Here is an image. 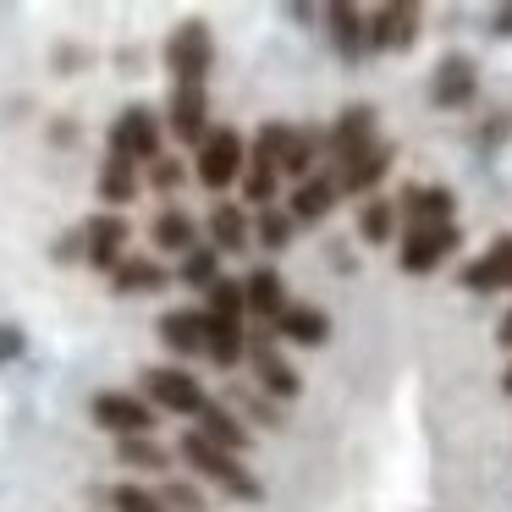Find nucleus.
<instances>
[{
    "mask_svg": "<svg viewBox=\"0 0 512 512\" xmlns=\"http://www.w3.org/2000/svg\"><path fill=\"white\" fill-rule=\"evenodd\" d=\"M457 243H463L457 226H419V232H402L397 265L408 270V276H430V270H441L446 254H457Z\"/></svg>",
    "mask_w": 512,
    "mask_h": 512,
    "instance_id": "6e6552de",
    "label": "nucleus"
},
{
    "mask_svg": "<svg viewBox=\"0 0 512 512\" xmlns=\"http://www.w3.org/2000/svg\"><path fill=\"white\" fill-rule=\"evenodd\" d=\"M314 155H320V138H314V133H303V127H292V138H287V155H281V177H298V182H309V166H314Z\"/></svg>",
    "mask_w": 512,
    "mask_h": 512,
    "instance_id": "7c9ffc66",
    "label": "nucleus"
},
{
    "mask_svg": "<svg viewBox=\"0 0 512 512\" xmlns=\"http://www.w3.org/2000/svg\"><path fill=\"white\" fill-rule=\"evenodd\" d=\"M166 127L177 133V144H204V138L215 133V127H210V100H204V89H171Z\"/></svg>",
    "mask_w": 512,
    "mask_h": 512,
    "instance_id": "4468645a",
    "label": "nucleus"
},
{
    "mask_svg": "<svg viewBox=\"0 0 512 512\" xmlns=\"http://www.w3.org/2000/svg\"><path fill=\"white\" fill-rule=\"evenodd\" d=\"M474 89H479V67H474V56L452 50V56H441V61H435L430 100L441 105V111H463V105L474 100Z\"/></svg>",
    "mask_w": 512,
    "mask_h": 512,
    "instance_id": "9d476101",
    "label": "nucleus"
},
{
    "mask_svg": "<svg viewBox=\"0 0 512 512\" xmlns=\"http://www.w3.org/2000/svg\"><path fill=\"white\" fill-rule=\"evenodd\" d=\"M391 160H397V149H391V144H375L364 160H353V166L336 171V188H342V193H369V188H375V182L391 171Z\"/></svg>",
    "mask_w": 512,
    "mask_h": 512,
    "instance_id": "5701e85b",
    "label": "nucleus"
},
{
    "mask_svg": "<svg viewBox=\"0 0 512 512\" xmlns=\"http://www.w3.org/2000/svg\"><path fill=\"white\" fill-rule=\"evenodd\" d=\"M204 353L215 358L221 369H237L248 358V331H243V320H215L210 314V347Z\"/></svg>",
    "mask_w": 512,
    "mask_h": 512,
    "instance_id": "393cba45",
    "label": "nucleus"
},
{
    "mask_svg": "<svg viewBox=\"0 0 512 512\" xmlns=\"http://www.w3.org/2000/svg\"><path fill=\"white\" fill-rule=\"evenodd\" d=\"M336 171H320V177H309V182H298L292 188V204H287V215L292 221H325L331 215V204H336Z\"/></svg>",
    "mask_w": 512,
    "mask_h": 512,
    "instance_id": "412c9836",
    "label": "nucleus"
},
{
    "mask_svg": "<svg viewBox=\"0 0 512 512\" xmlns=\"http://www.w3.org/2000/svg\"><path fill=\"white\" fill-rule=\"evenodd\" d=\"M199 435L204 441H215V446H226V452H243L248 441H254V430H248L243 419H237L226 402H204V413H199Z\"/></svg>",
    "mask_w": 512,
    "mask_h": 512,
    "instance_id": "4be33fe9",
    "label": "nucleus"
},
{
    "mask_svg": "<svg viewBox=\"0 0 512 512\" xmlns=\"http://www.w3.org/2000/svg\"><path fill=\"white\" fill-rule=\"evenodd\" d=\"M144 391H149V402L155 408H171V413H193L199 419L204 413V386L188 375V369H177V364H155V369H144Z\"/></svg>",
    "mask_w": 512,
    "mask_h": 512,
    "instance_id": "39448f33",
    "label": "nucleus"
},
{
    "mask_svg": "<svg viewBox=\"0 0 512 512\" xmlns=\"http://www.w3.org/2000/svg\"><path fill=\"white\" fill-rule=\"evenodd\" d=\"M452 188H408L397 204V215L408 221V232H419V226H452Z\"/></svg>",
    "mask_w": 512,
    "mask_h": 512,
    "instance_id": "dca6fc26",
    "label": "nucleus"
},
{
    "mask_svg": "<svg viewBox=\"0 0 512 512\" xmlns=\"http://www.w3.org/2000/svg\"><path fill=\"white\" fill-rule=\"evenodd\" d=\"M391 232H397V204L364 199V210H358V237H364V243H391Z\"/></svg>",
    "mask_w": 512,
    "mask_h": 512,
    "instance_id": "c756f323",
    "label": "nucleus"
},
{
    "mask_svg": "<svg viewBox=\"0 0 512 512\" xmlns=\"http://www.w3.org/2000/svg\"><path fill=\"white\" fill-rule=\"evenodd\" d=\"M182 281L210 292L215 281H221V248H193V254L182 259Z\"/></svg>",
    "mask_w": 512,
    "mask_h": 512,
    "instance_id": "2f4dec72",
    "label": "nucleus"
},
{
    "mask_svg": "<svg viewBox=\"0 0 512 512\" xmlns=\"http://www.w3.org/2000/svg\"><path fill=\"white\" fill-rule=\"evenodd\" d=\"M204 314H215V320H243L248 314V292H243V281H215L210 292H204Z\"/></svg>",
    "mask_w": 512,
    "mask_h": 512,
    "instance_id": "c85d7f7f",
    "label": "nucleus"
},
{
    "mask_svg": "<svg viewBox=\"0 0 512 512\" xmlns=\"http://www.w3.org/2000/svg\"><path fill=\"white\" fill-rule=\"evenodd\" d=\"M171 287V270L160 259H144V254H127L122 270L111 276V292L116 298H133V292H166Z\"/></svg>",
    "mask_w": 512,
    "mask_h": 512,
    "instance_id": "aec40b11",
    "label": "nucleus"
},
{
    "mask_svg": "<svg viewBox=\"0 0 512 512\" xmlns=\"http://www.w3.org/2000/svg\"><path fill=\"white\" fill-rule=\"evenodd\" d=\"M496 342H501V347H512V309L501 314V325H496Z\"/></svg>",
    "mask_w": 512,
    "mask_h": 512,
    "instance_id": "a19ab883",
    "label": "nucleus"
},
{
    "mask_svg": "<svg viewBox=\"0 0 512 512\" xmlns=\"http://www.w3.org/2000/svg\"><path fill=\"white\" fill-rule=\"evenodd\" d=\"M116 457H122L127 468H144V474H166L171 468V452L155 435H127V441H116Z\"/></svg>",
    "mask_w": 512,
    "mask_h": 512,
    "instance_id": "bb28decb",
    "label": "nucleus"
},
{
    "mask_svg": "<svg viewBox=\"0 0 512 512\" xmlns=\"http://www.w3.org/2000/svg\"><path fill=\"white\" fill-rule=\"evenodd\" d=\"M375 144H380V138H375V105H347V111L336 116V127H331V160H336V171L353 166V160H364Z\"/></svg>",
    "mask_w": 512,
    "mask_h": 512,
    "instance_id": "1a4fd4ad",
    "label": "nucleus"
},
{
    "mask_svg": "<svg viewBox=\"0 0 512 512\" xmlns=\"http://www.w3.org/2000/svg\"><path fill=\"white\" fill-rule=\"evenodd\" d=\"M155 496H160V507H166V512H204V496L193 485H182V479H166Z\"/></svg>",
    "mask_w": 512,
    "mask_h": 512,
    "instance_id": "f704fd0d",
    "label": "nucleus"
},
{
    "mask_svg": "<svg viewBox=\"0 0 512 512\" xmlns=\"http://www.w3.org/2000/svg\"><path fill=\"white\" fill-rule=\"evenodd\" d=\"M160 133H166V122H160L149 105H127L122 116L111 122V155L133 160V166H155L160 160Z\"/></svg>",
    "mask_w": 512,
    "mask_h": 512,
    "instance_id": "20e7f679",
    "label": "nucleus"
},
{
    "mask_svg": "<svg viewBox=\"0 0 512 512\" xmlns=\"http://www.w3.org/2000/svg\"><path fill=\"white\" fill-rule=\"evenodd\" d=\"M457 281H463L468 292H512V232L496 237L479 259H468V265L457 270Z\"/></svg>",
    "mask_w": 512,
    "mask_h": 512,
    "instance_id": "ddd939ff",
    "label": "nucleus"
},
{
    "mask_svg": "<svg viewBox=\"0 0 512 512\" xmlns=\"http://www.w3.org/2000/svg\"><path fill=\"white\" fill-rule=\"evenodd\" d=\"M89 413H94V424H100V430L116 435V441L155 430V408H149V402H138L133 391H100V397L89 402Z\"/></svg>",
    "mask_w": 512,
    "mask_h": 512,
    "instance_id": "0eeeda50",
    "label": "nucleus"
},
{
    "mask_svg": "<svg viewBox=\"0 0 512 512\" xmlns=\"http://www.w3.org/2000/svg\"><path fill=\"white\" fill-rule=\"evenodd\" d=\"M122 248H127V221L116 210L94 215V221H83V259H89L94 270H105V276H116L122 270Z\"/></svg>",
    "mask_w": 512,
    "mask_h": 512,
    "instance_id": "9b49d317",
    "label": "nucleus"
},
{
    "mask_svg": "<svg viewBox=\"0 0 512 512\" xmlns=\"http://www.w3.org/2000/svg\"><path fill=\"white\" fill-rule=\"evenodd\" d=\"M149 237H155L160 254H193V237H199V221L182 210H160L155 226H149Z\"/></svg>",
    "mask_w": 512,
    "mask_h": 512,
    "instance_id": "b1692460",
    "label": "nucleus"
},
{
    "mask_svg": "<svg viewBox=\"0 0 512 512\" xmlns=\"http://www.w3.org/2000/svg\"><path fill=\"white\" fill-rule=\"evenodd\" d=\"M276 336L281 342H298V347H325L331 342V314L309 309V303H292V309L276 320Z\"/></svg>",
    "mask_w": 512,
    "mask_h": 512,
    "instance_id": "6ab92c4d",
    "label": "nucleus"
},
{
    "mask_svg": "<svg viewBox=\"0 0 512 512\" xmlns=\"http://www.w3.org/2000/svg\"><path fill=\"white\" fill-rule=\"evenodd\" d=\"M248 364H254V375H259V386H265V397L292 402V397L303 391L298 369L281 358V347H276V336H270V331H254V336H248Z\"/></svg>",
    "mask_w": 512,
    "mask_h": 512,
    "instance_id": "423d86ee",
    "label": "nucleus"
},
{
    "mask_svg": "<svg viewBox=\"0 0 512 512\" xmlns=\"http://www.w3.org/2000/svg\"><path fill=\"white\" fill-rule=\"evenodd\" d=\"M325 28H331V45L336 56L358 61L369 50V17L358 12V6H347V0H336V6H325Z\"/></svg>",
    "mask_w": 512,
    "mask_h": 512,
    "instance_id": "f3484780",
    "label": "nucleus"
},
{
    "mask_svg": "<svg viewBox=\"0 0 512 512\" xmlns=\"http://www.w3.org/2000/svg\"><path fill=\"white\" fill-rule=\"evenodd\" d=\"M276 177H281V171L270 166V160H254V155H248V171H243V199H248V204H265V210H270Z\"/></svg>",
    "mask_w": 512,
    "mask_h": 512,
    "instance_id": "473e14b6",
    "label": "nucleus"
},
{
    "mask_svg": "<svg viewBox=\"0 0 512 512\" xmlns=\"http://www.w3.org/2000/svg\"><path fill=\"white\" fill-rule=\"evenodd\" d=\"M419 39V6L413 0H386L369 12V50H413Z\"/></svg>",
    "mask_w": 512,
    "mask_h": 512,
    "instance_id": "f8f14e48",
    "label": "nucleus"
},
{
    "mask_svg": "<svg viewBox=\"0 0 512 512\" xmlns=\"http://www.w3.org/2000/svg\"><path fill=\"white\" fill-rule=\"evenodd\" d=\"M210 237L221 254H237V248L248 243V215L237 210V204H215L210 210Z\"/></svg>",
    "mask_w": 512,
    "mask_h": 512,
    "instance_id": "cd10ccee",
    "label": "nucleus"
},
{
    "mask_svg": "<svg viewBox=\"0 0 512 512\" xmlns=\"http://www.w3.org/2000/svg\"><path fill=\"white\" fill-rule=\"evenodd\" d=\"M210 61H215V39H210V28H204L199 17H188V23L171 28V39H166L171 89H204V78H210Z\"/></svg>",
    "mask_w": 512,
    "mask_h": 512,
    "instance_id": "f03ea898",
    "label": "nucleus"
},
{
    "mask_svg": "<svg viewBox=\"0 0 512 512\" xmlns=\"http://www.w3.org/2000/svg\"><path fill=\"white\" fill-rule=\"evenodd\" d=\"M177 452H182V463L193 468V474H204V479H215L221 490H232L237 501H259L265 496V485H259L254 474L243 468V457L237 452H226V446H215V441H204L199 430H188L177 441Z\"/></svg>",
    "mask_w": 512,
    "mask_h": 512,
    "instance_id": "f257e3e1",
    "label": "nucleus"
},
{
    "mask_svg": "<svg viewBox=\"0 0 512 512\" xmlns=\"http://www.w3.org/2000/svg\"><path fill=\"white\" fill-rule=\"evenodd\" d=\"M243 171H248L243 133H237V127H215V133L199 144V160H193V177H199L210 193H221V188H232V182H243Z\"/></svg>",
    "mask_w": 512,
    "mask_h": 512,
    "instance_id": "7ed1b4c3",
    "label": "nucleus"
},
{
    "mask_svg": "<svg viewBox=\"0 0 512 512\" xmlns=\"http://www.w3.org/2000/svg\"><path fill=\"white\" fill-rule=\"evenodd\" d=\"M501 391H507V397H512V364H507V375H501Z\"/></svg>",
    "mask_w": 512,
    "mask_h": 512,
    "instance_id": "79ce46f5",
    "label": "nucleus"
},
{
    "mask_svg": "<svg viewBox=\"0 0 512 512\" xmlns=\"http://www.w3.org/2000/svg\"><path fill=\"white\" fill-rule=\"evenodd\" d=\"M243 292H248V314H259V320H270V325H276L281 314L292 309V303H287V281H281V276H276V270H270V265L248 270Z\"/></svg>",
    "mask_w": 512,
    "mask_h": 512,
    "instance_id": "a211bd4d",
    "label": "nucleus"
},
{
    "mask_svg": "<svg viewBox=\"0 0 512 512\" xmlns=\"http://www.w3.org/2000/svg\"><path fill=\"white\" fill-rule=\"evenodd\" d=\"M490 28H496V34H501V39H507V34H512V6H501V12H496V17H490Z\"/></svg>",
    "mask_w": 512,
    "mask_h": 512,
    "instance_id": "ea45409f",
    "label": "nucleus"
},
{
    "mask_svg": "<svg viewBox=\"0 0 512 512\" xmlns=\"http://www.w3.org/2000/svg\"><path fill=\"white\" fill-rule=\"evenodd\" d=\"M237 402H243L248 419H265L270 430H281V408H276V397H259V391H237Z\"/></svg>",
    "mask_w": 512,
    "mask_h": 512,
    "instance_id": "e433bc0d",
    "label": "nucleus"
},
{
    "mask_svg": "<svg viewBox=\"0 0 512 512\" xmlns=\"http://www.w3.org/2000/svg\"><path fill=\"white\" fill-rule=\"evenodd\" d=\"M100 199L111 204V210H122V204L138 199V166H133V160H122V155L105 160V166H100Z\"/></svg>",
    "mask_w": 512,
    "mask_h": 512,
    "instance_id": "a878e982",
    "label": "nucleus"
},
{
    "mask_svg": "<svg viewBox=\"0 0 512 512\" xmlns=\"http://www.w3.org/2000/svg\"><path fill=\"white\" fill-rule=\"evenodd\" d=\"M160 342L171 347V353H204V347H210V314L204 309H171V314H160Z\"/></svg>",
    "mask_w": 512,
    "mask_h": 512,
    "instance_id": "2eb2a0df",
    "label": "nucleus"
},
{
    "mask_svg": "<svg viewBox=\"0 0 512 512\" xmlns=\"http://www.w3.org/2000/svg\"><path fill=\"white\" fill-rule=\"evenodd\" d=\"M292 232H298V221H292L287 210H259L254 237H259L265 248H287V243H292Z\"/></svg>",
    "mask_w": 512,
    "mask_h": 512,
    "instance_id": "72a5a7b5",
    "label": "nucleus"
},
{
    "mask_svg": "<svg viewBox=\"0 0 512 512\" xmlns=\"http://www.w3.org/2000/svg\"><path fill=\"white\" fill-rule=\"evenodd\" d=\"M23 347H28L23 325H0V364H12V358H23Z\"/></svg>",
    "mask_w": 512,
    "mask_h": 512,
    "instance_id": "58836bf2",
    "label": "nucleus"
},
{
    "mask_svg": "<svg viewBox=\"0 0 512 512\" xmlns=\"http://www.w3.org/2000/svg\"><path fill=\"white\" fill-rule=\"evenodd\" d=\"M149 182H155V188H160V193H171V188H182V166H177V160H166V155H160V160H155V166H149Z\"/></svg>",
    "mask_w": 512,
    "mask_h": 512,
    "instance_id": "4c0bfd02",
    "label": "nucleus"
},
{
    "mask_svg": "<svg viewBox=\"0 0 512 512\" xmlns=\"http://www.w3.org/2000/svg\"><path fill=\"white\" fill-rule=\"evenodd\" d=\"M111 501H116V512H166V507H160V496H155V490H144V485H116Z\"/></svg>",
    "mask_w": 512,
    "mask_h": 512,
    "instance_id": "c9c22d12",
    "label": "nucleus"
}]
</instances>
